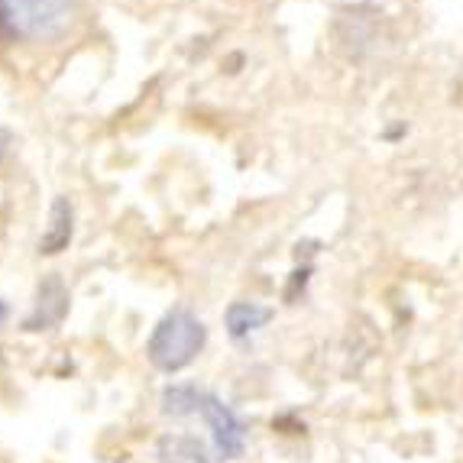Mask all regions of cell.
I'll list each match as a JSON object with an SVG mask.
<instances>
[{"label": "cell", "instance_id": "1", "mask_svg": "<svg viewBox=\"0 0 463 463\" xmlns=\"http://www.w3.org/2000/svg\"><path fill=\"white\" fill-rule=\"evenodd\" d=\"M204 340H208V327L201 325V317H194L188 308H172L169 315L153 327L146 354L156 370L178 373V370H185L188 364H194V356L201 354Z\"/></svg>", "mask_w": 463, "mask_h": 463}, {"label": "cell", "instance_id": "2", "mask_svg": "<svg viewBox=\"0 0 463 463\" xmlns=\"http://www.w3.org/2000/svg\"><path fill=\"white\" fill-rule=\"evenodd\" d=\"M71 16V0H0V33L7 39H55L69 30Z\"/></svg>", "mask_w": 463, "mask_h": 463}, {"label": "cell", "instance_id": "3", "mask_svg": "<svg viewBox=\"0 0 463 463\" xmlns=\"http://www.w3.org/2000/svg\"><path fill=\"white\" fill-rule=\"evenodd\" d=\"M201 418L204 425L211 428V438H214V450L221 460H237L247 448V425L237 418V411L231 405L217 399V395L204 392V402H201Z\"/></svg>", "mask_w": 463, "mask_h": 463}, {"label": "cell", "instance_id": "4", "mask_svg": "<svg viewBox=\"0 0 463 463\" xmlns=\"http://www.w3.org/2000/svg\"><path fill=\"white\" fill-rule=\"evenodd\" d=\"M69 315V288L59 276H46L36 288V305H33L30 317L24 321L26 331H49L59 327Z\"/></svg>", "mask_w": 463, "mask_h": 463}, {"label": "cell", "instance_id": "5", "mask_svg": "<svg viewBox=\"0 0 463 463\" xmlns=\"http://www.w3.org/2000/svg\"><path fill=\"white\" fill-rule=\"evenodd\" d=\"M71 233H75V211H71V201L69 198H55L52 201V211H49V227L39 240V253L55 256L69 250L71 243Z\"/></svg>", "mask_w": 463, "mask_h": 463}, {"label": "cell", "instance_id": "6", "mask_svg": "<svg viewBox=\"0 0 463 463\" xmlns=\"http://www.w3.org/2000/svg\"><path fill=\"white\" fill-rule=\"evenodd\" d=\"M156 457H159V463H224L192 434H165V438H159Z\"/></svg>", "mask_w": 463, "mask_h": 463}, {"label": "cell", "instance_id": "7", "mask_svg": "<svg viewBox=\"0 0 463 463\" xmlns=\"http://www.w3.org/2000/svg\"><path fill=\"white\" fill-rule=\"evenodd\" d=\"M276 311L269 305H256V301H233L231 308L224 315V325H227V334L233 340H247L250 334H256L260 327H266L272 321Z\"/></svg>", "mask_w": 463, "mask_h": 463}, {"label": "cell", "instance_id": "8", "mask_svg": "<svg viewBox=\"0 0 463 463\" xmlns=\"http://www.w3.org/2000/svg\"><path fill=\"white\" fill-rule=\"evenodd\" d=\"M201 402H204V392L192 383H175V386H165L163 389V415L169 418H188V415H198L201 411Z\"/></svg>", "mask_w": 463, "mask_h": 463}, {"label": "cell", "instance_id": "9", "mask_svg": "<svg viewBox=\"0 0 463 463\" xmlns=\"http://www.w3.org/2000/svg\"><path fill=\"white\" fill-rule=\"evenodd\" d=\"M308 279H311V266L295 269L292 279H288V286H286V301H298V295L305 292V286H308Z\"/></svg>", "mask_w": 463, "mask_h": 463}, {"label": "cell", "instance_id": "10", "mask_svg": "<svg viewBox=\"0 0 463 463\" xmlns=\"http://www.w3.org/2000/svg\"><path fill=\"white\" fill-rule=\"evenodd\" d=\"M7 146H10V130H4V127H0V156L7 153Z\"/></svg>", "mask_w": 463, "mask_h": 463}, {"label": "cell", "instance_id": "11", "mask_svg": "<svg viewBox=\"0 0 463 463\" xmlns=\"http://www.w3.org/2000/svg\"><path fill=\"white\" fill-rule=\"evenodd\" d=\"M7 315H10V308H7V301L0 298V325H4V321H7Z\"/></svg>", "mask_w": 463, "mask_h": 463}]
</instances>
